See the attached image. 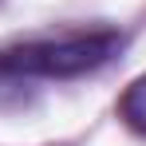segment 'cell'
<instances>
[{"instance_id":"6da1fadb","label":"cell","mask_w":146,"mask_h":146,"mask_svg":"<svg viewBox=\"0 0 146 146\" xmlns=\"http://www.w3.org/2000/svg\"><path fill=\"white\" fill-rule=\"evenodd\" d=\"M122 48L119 32H75L59 40H28L0 51V75H40V79H75L103 67Z\"/></svg>"},{"instance_id":"7a4b0ae2","label":"cell","mask_w":146,"mask_h":146,"mask_svg":"<svg viewBox=\"0 0 146 146\" xmlns=\"http://www.w3.org/2000/svg\"><path fill=\"white\" fill-rule=\"evenodd\" d=\"M119 115L126 119V126H130V130L146 134V75H138V79L122 91V99H119Z\"/></svg>"}]
</instances>
